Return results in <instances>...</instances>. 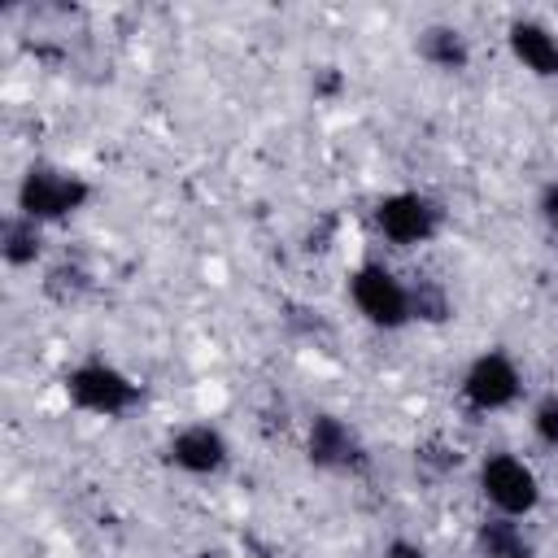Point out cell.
I'll list each match as a JSON object with an SVG mask.
<instances>
[{"instance_id": "52a82bcc", "label": "cell", "mask_w": 558, "mask_h": 558, "mask_svg": "<svg viewBox=\"0 0 558 558\" xmlns=\"http://www.w3.org/2000/svg\"><path fill=\"white\" fill-rule=\"evenodd\" d=\"M510 48H514V57H519L527 70H536V74H558V44H554L541 26L519 22V26L510 31Z\"/></svg>"}, {"instance_id": "7a4b0ae2", "label": "cell", "mask_w": 558, "mask_h": 558, "mask_svg": "<svg viewBox=\"0 0 558 558\" xmlns=\"http://www.w3.org/2000/svg\"><path fill=\"white\" fill-rule=\"evenodd\" d=\"M353 301H357V310H362L371 323H379V327H397V323H405V314H410V296L401 292V283H397L384 266H362V270L353 275Z\"/></svg>"}, {"instance_id": "30bf717a", "label": "cell", "mask_w": 558, "mask_h": 558, "mask_svg": "<svg viewBox=\"0 0 558 558\" xmlns=\"http://www.w3.org/2000/svg\"><path fill=\"white\" fill-rule=\"evenodd\" d=\"M480 541H484V549H488V558H527V545L514 536V527H506V523H488L484 532H480Z\"/></svg>"}, {"instance_id": "6da1fadb", "label": "cell", "mask_w": 558, "mask_h": 558, "mask_svg": "<svg viewBox=\"0 0 558 558\" xmlns=\"http://www.w3.org/2000/svg\"><path fill=\"white\" fill-rule=\"evenodd\" d=\"M17 201H22L26 218H61V214H70L74 205L87 201V187L70 174H57V170H31L22 179Z\"/></svg>"}, {"instance_id": "7c38bea8", "label": "cell", "mask_w": 558, "mask_h": 558, "mask_svg": "<svg viewBox=\"0 0 558 558\" xmlns=\"http://www.w3.org/2000/svg\"><path fill=\"white\" fill-rule=\"evenodd\" d=\"M9 262H31L35 257V235L26 227H9V244H4Z\"/></svg>"}, {"instance_id": "9c48e42d", "label": "cell", "mask_w": 558, "mask_h": 558, "mask_svg": "<svg viewBox=\"0 0 558 558\" xmlns=\"http://www.w3.org/2000/svg\"><path fill=\"white\" fill-rule=\"evenodd\" d=\"M310 458L314 462H323V466H331V462H349L353 458V440H349V432L336 423V418H314V432H310Z\"/></svg>"}, {"instance_id": "ba28073f", "label": "cell", "mask_w": 558, "mask_h": 558, "mask_svg": "<svg viewBox=\"0 0 558 558\" xmlns=\"http://www.w3.org/2000/svg\"><path fill=\"white\" fill-rule=\"evenodd\" d=\"M170 458H174L183 471H214V466L222 462V440H218V432H209V427H192V432H183V436L170 445Z\"/></svg>"}, {"instance_id": "4fadbf2b", "label": "cell", "mask_w": 558, "mask_h": 558, "mask_svg": "<svg viewBox=\"0 0 558 558\" xmlns=\"http://www.w3.org/2000/svg\"><path fill=\"white\" fill-rule=\"evenodd\" d=\"M536 432H541L549 445H558V401H554V397L536 410Z\"/></svg>"}, {"instance_id": "3957f363", "label": "cell", "mask_w": 558, "mask_h": 558, "mask_svg": "<svg viewBox=\"0 0 558 558\" xmlns=\"http://www.w3.org/2000/svg\"><path fill=\"white\" fill-rule=\"evenodd\" d=\"M484 493L493 497V506H501L506 514H523L536 506V480L523 462L514 458H488L484 462Z\"/></svg>"}, {"instance_id": "5b68a950", "label": "cell", "mask_w": 558, "mask_h": 558, "mask_svg": "<svg viewBox=\"0 0 558 558\" xmlns=\"http://www.w3.org/2000/svg\"><path fill=\"white\" fill-rule=\"evenodd\" d=\"M379 227H384V235L397 240V244H418V240H427V235L436 231V209H432L423 196L401 192V196H388V201L379 205Z\"/></svg>"}, {"instance_id": "9a60e30c", "label": "cell", "mask_w": 558, "mask_h": 558, "mask_svg": "<svg viewBox=\"0 0 558 558\" xmlns=\"http://www.w3.org/2000/svg\"><path fill=\"white\" fill-rule=\"evenodd\" d=\"M392 558H423V554H418L414 545H405V541H397V545H392Z\"/></svg>"}, {"instance_id": "8fae6325", "label": "cell", "mask_w": 558, "mask_h": 558, "mask_svg": "<svg viewBox=\"0 0 558 558\" xmlns=\"http://www.w3.org/2000/svg\"><path fill=\"white\" fill-rule=\"evenodd\" d=\"M423 52H427L432 61H440V65H462V61H466V48L458 44L453 31H427Z\"/></svg>"}, {"instance_id": "5bb4252c", "label": "cell", "mask_w": 558, "mask_h": 558, "mask_svg": "<svg viewBox=\"0 0 558 558\" xmlns=\"http://www.w3.org/2000/svg\"><path fill=\"white\" fill-rule=\"evenodd\" d=\"M545 218H549V227L558 231V187L545 192Z\"/></svg>"}, {"instance_id": "8992f818", "label": "cell", "mask_w": 558, "mask_h": 558, "mask_svg": "<svg viewBox=\"0 0 558 558\" xmlns=\"http://www.w3.org/2000/svg\"><path fill=\"white\" fill-rule=\"evenodd\" d=\"M514 392H519V375L501 353H488L466 371V401L480 410H497L514 401Z\"/></svg>"}, {"instance_id": "277c9868", "label": "cell", "mask_w": 558, "mask_h": 558, "mask_svg": "<svg viewBox=\"0 0 558 558\" xmlns=\"http://www.w3.org/2000/svg\"><path fill=\"white\" fill-rule=\"evenodd\" d=\"M70 397L87 410H100V414H113V410H126L135 401V384H126L118 371L109 366H83L70 375Z\"/></svg>"}]
</instances>
